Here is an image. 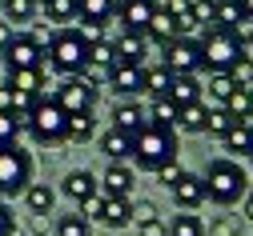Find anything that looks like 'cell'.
Masks as SVG:
<instances>
[{"label":"cell","instance_id":"obj_53","mask_svg":"<svg viewBox=\"0 0 253 236\" xmlns=\"http://www.w3.org/2000/svg\"><path fill=\"white\" fill-rule=\"evenodd\" d=\"M249 192H253V188H249Z\"/></svg>","mask_w":253,"mask_h":236},{"label":"cell","instance_id":"obj_48","mask_svg":"<svg viewBox=\"0 0 253 236\" xmlns=\"http://www.w3.org/2000/svg\"><path fill=\"white\" fill-rule=\"evenodd\" d=\"M12 100H16L12 84H0V112H12Z\"/></svg>","mask_w":253,"mask_h":236},{"label":"cell","instance_id":"obj_32","mask_svg":"<svg viewBox=\"0 0 253 236\" xmlns=\"http://www.w3.org/2000/svg\"><path fill=\"white\" fill-rule=\"evenodd\" d=\"M37 16V0H4V20L8 24H24Z\"/></svg>","mask_w":253,"mask_h":236},{"label":"cell","instance_id":"obj_27","mask_svg":"<svg viewBox=\"0 0 253 236\" xmlns=\"http://www.w3.org/2000/svg\"><path fill=\"white\" fill-rule=\"evenodd\" d=\"M149 124H157V128H177V104H173L169 96H157V100H153Z\"/></svg>","mask_w":253,"mask_h":236},{"label":"cell","instance_id":"obj_49","mask_svg":"<svg viewBox=\"0 0 253 236\" xmlns=\"http://www.w3.org/2000/svg\"><path fill=\"white\" fill-rule=\"evenodd\" d=\"M12 36H16V32H12V24H8V20H0V52L12 44Z\"/></svg>","mask_w":253,"mask_h":236},{"label":"cell","instance_id":"obj_19","mask_svg":"<svg viewBox=\"0 0 253 236\" xmlns=\"http://www.w3.org/2000/svg\"><path fill=\"white\" fill-rule=\"evenodd\" d=\"M101 152L113 164H121L125 156H133V136H129V132H121V128H109L105 136H101Z\"/></svg>","mask_w":253,"mask_h":236},{"label":"cell","instance_id":"obj_51","mask_svg":"<svg viewBox=\"0 0 253 236\" xmlns=\"http://www.w3.org/2000/svg\"><path fill=\"white\" fill-rule=\"evenodd\" d=\"M241 12H245V16L253 20V0H241Z\"/></svg>","mask_w":253,"mask_h":236},{"label":"cell","instance_id":"obj_52","mask_svg":"<svg viewBox=\"0 0 253 236\" xmlns=\"http://www.w3.org/2000/svg\"><path fill=\"white\" fill-rule=\"evenodd\" d=\"M0 4H4V0H0Z\"/></svg>","mask_w":253,"mask_h":236},{"label":"cell","instance_id":"obj_44","mask_svg":"<svg viewBox=\"0 0 253 236\" xmlns=\"http://www.w3.org/2000/svg\"><path fill=\"white\" fill-rule=\"evenodd\" d=\"M177 176H181V168H177V160H173V164H165V168H157V180H161V184H169V188L177 184Z\"/></svg>","mask_w":253,"mask_h":236},{"label":"cell","instance_id":"obj_46","mask_svg":"<svg viewBox=\"0 0 253 236\" xmlns=\"http://www.w3.org/2000/svg\"><path fill=\"white\" fill-rule=\"evenodd\" d=\"M133 220H157V208L149 200H141V204H133Z\"/></svg>","mask_w":253,"mask_h":236},{"label":"cell","instance_id":"obj_43","mask_svg":"<svg viewBox=\"0 0 253 236\" xmlns=\"http://www.w3.org/2000/svg\"><path fill=\"white\" fill-rule=\"evenodd\" d=\"M0 236H20L16 216H12V208H8V204H0Z\"/></svg>","mask_w":253,"mask_h":236},{"label":"cell","instance_id":"obj_11","mask_svg":"<svg viewBox=\"0 0 253 236\" xmlns=\"http://www.w3.org/2000/svg\"><path fill=\"white\" fill-rule=\"evenodd\" d=\"M109 88H113L117 96H137V92H145V64H113Z\"/></svg>","mask_w":253,"mask_h":236},{"label":"cell","instance_id":"obj_1","mask_svg":"<svg viewBox=\"0 0 253 236\" xmlns=\"http://www.w3.org/2000/svg\"><path fill=\"white\" fill-rule=\"evenodd\" d=\"M205 200H213V204H237V200L249 192V176H245V168L237 164V160H229V156H221V160H213L209 168H205Z\"/></svg>","mask_w":253,"mask_h":236},{"label":"cell","instance_id":"obj_36","mask_svg":"<svg viewBox=\"0 0 253 236\" xmlns=\"http://www.w3.org/2000/svg\"><path fill=\"white\" fill-rule=\"evenodd\" d=\"M169 236H205V224H201L197 216L181 212V216H173V224H169Z\"/></svg>","mask_w":253,"mask_h":236},{"label":"cell","instance_id":"obj_20","mask_svg":"<svg viewBox=\"0 0 253 236\" xmlns=\"http://www.w3.org/2000/svg\"><path fill=\"white\" fill-rule=\"evenodd\" d=\"M145 124H149V112H141V104H121V108L113 112V128L129 132V136H137Z\"/></svg>","mask_w":253,"mask_h":236},{"label":"cell","instance_id":"obj_35","mask_svg":"<svg viewBox=\"0 0 253 236\" xmlns=\"http://www.w3.org/2000/svg\"><path fill=\"white\" fill-rule=\"evenodd\" d=\"M233 124H241V120H233V116H229L225 108H221V104H217V108L205 116V132H209V136H225V132H229Z\"/></svg>","mask_w":253,"mask_h":236},{"label":"cell","instance_id":"obj_55","mask_svg":"<svg viewBox=\"0 0 253 236\" xmlns=\"http://www.w3.org/2000/svg\"><path fill=\"white\" fill-rule=\"evenodd\" d=\"M249 160H253V156H249Z\"/></svg>","mask_w":253,"mask_h":236},{"label":"cell","instance_id":"obj_18","mask_svg":"<svg viewBox=\"0 0 253 236\" xmlns=\"http://www.w3.org/2000/svg\"><path fill=\"white\" fill-rule=\"evenodd\" d=\"M92 192H101V184H97V176H92V172L77 168V172L65 176V196H69V200H77V204H81V200H88Z\"/></svg>","mask_w":253,"mask_h":236},{"label":"cell","instance_id":"obj_54","mask_svg":"<svg viewBox=\"0 0 253 236\" xmlns=\"http://www.w3.org/2000/svg\"><path fill=\"white\" fill-rule=\"evenodd\" d=\"M249 44H253V40H249Z\"/></svg>","mask_w":253,"mask_h":236},{"label":"cell","instance_id":"obj_22","mask_svg":"<svg viewBox=\"0 0 253 236\" xmlns=\"http://www.w3.org/2000/svg\"><path fill=\"white\" fill-rule=\"evenodd\" d=\"M8 84H12V92L41 96V88H44V68H20V72H8Z\"/></svg>","mask_w":253,"mask_h":236},{"label":"cell","instance_id":"obj_9","mask_svg":"<svg viewBox=\"0 0 253 236\" xmlns=\"http://www.w3.org/2000/svg\"><path fill=\"white\" fill-rule=\"evenodd\" d=\"M56 104L65 108L69 116H81V112H92V104H97V88L92 84H84L81 76H65L56 84Z\"/></svg>","mask_w":253,"mask_h":236},{"label":"cell","instance_id":"obj_50","mask_svg":"<svg viewBox=\"0 0 253 236\" xmlns=\"http://www.w3.org/2000/svg\"><path fill=\"white\" fill-rule=\"evenodd\" d=\"M245 216L253 220V192H245Z\"/></svg>","mask_w":253,"mask_h":236},{"label":"cell","instance_id":"obj_28","mask_svg":"<svg viewBox=\"0 0 253 236\" xmlns=\"http://www.w3.org/2000/svg\"><path fill=\"white\" fill-rule=\"evenodd\" d=\"M88 64H97V68H109V72H113V64H117V52H113V40H109V36H97V40H88Z\"/></svg>","mask_w":253,"mask_h":236},{"label":"cell","instance_id":"obj_47","mask_svg":"<svg viewBox=\"0 0 253 236\" xmlns=\"http://www.w3.org/2000/svg\"><path fill=\"white\" fill-rule=\"evenodd\" d=\"M209 236H237V224H233V220H217V224L209 228Z\"/></svg>","mask_w":253,"mask_h":236},{"label":"cell","instance_id":"obj_26","mask_svg":"<svg viewBox=\"0 0 253 236\" xmlns=\"http://www.w3.org/2000/svg\"><path fill=\"white\" fill-rule=\"evenodd\" d=\"M241 20H249L245 12H241V0H217V16H213V28H237Z\"/></svg>","mask_w":253,"mask_h":236},{"label":"cell","instance_id":"obj_31","mask_svg":"<svg viewBox=\"0 0 253 236\" xmlns=\"http://www.w3.org/2000/svg\"><path fill=\"white\" fill-rule=\"evenodd\" d=\"M44 16H48L52 24L77 20V0H44Z\"/></svg>","mask_w":253,"mask_h":236},{"label":"cell","instance_id":"obj_3","mask_svg":"<svg viewBox=\"0 0 253 236\" xmlns=\"http://www.w3.org/2000/svg\"><path fill=\"white\" fill-rule=\"evenodd\" d=\"M48 64L60 72V76H81L84 64H88V40L81 36L77 28H60L48 36V48H44Z\"/></svg>","mask_w":253,"mask_h":236},{"label":"cell","instance_id":"obj_33","mask_svg":"<svg viewBox=\"0 0 253 236\" xmlns=\"http://www.w3.org/2000/svg\"><path fill=\"white\" fill-rule=\"evenodd\" d=\"M56 236H92V224L81 212H69V216L56 220Z\"/></svg>","mask_w":253,"mask_h":236},{"label":"cell","instance_id":"obj_34","mask_svg":"<svg viewBox=\"0 0 253 236\" xmlns=\"http://www.w3.org/2000/svg\"><path fill=\"white\" fill-rule=\"evenodd\" d=\"M92 132H97V120L92 112H81V116H69V140H92Z\"/></svg>","mask_w":253,"mask_h":236},{"label":"cell","instance_id":"obj_39","mask_svg":"<svg viewBox=\"0 0 253 236\" xmlns=\"http://www.w3.org/2000/svg\"><path fill=\"white\" fill-rule=\"evenodd\" d=\"M77 212H81L88 224H92V220H101V216H105V192H92L88 200H81V208H77Z\"/></svg>","mask_w":253,"mask_h":236},{"label":"cell","instance_id":"obj_24","mask_svg":"<svg viewBox=\"0 0 253 236\" xmlns=\"http://www.w3.org/2000/svg\"><path fill=\"white\" fill-rule=\"evenodd\" d=\"M169 100H173L177 108H181V104H193V100H201V84H197V76H173Z\"/></svg>","mask_w":253,"mask_h":236},{"label":"cell","instance_id":"obj_6","mask_svg":"<svg viewBox=\"0 0 253 236\" xmlns=\"http://www.w3.org/2000/svg\"><path fill=\"white\" fill-rule=\"evenodd\" d=\"M33 184V156L20 144H0V196H16Z\"/></svg>","mask_w":253,"mask_h":236},{"label":"cell","instance_id":"obj_23","mask_svg":"<svg viewBox=\"0 0 253 236\" xmlns=\"http://www.w3.org/2000/svg\"><path fill=\"white\" fill-rule=\"evenodd\" d=\"M205 116H209V108L201 104V100L181 104V108H177V128H181V132H205Z\"/></svg>","mask_w":253,"mask_h":236},{"label":"cell","instance_id":"obj_21","mask_svg":"<svg viewBox=\"0 0 253 236\" xmlns=\"http://www.w3.org/2000/svg\"><path fill=\"white\" fill-rule=\"evenodd\" d=\"M225 152H237V156H253V124L249 120H241V124H233L225 136Z\"/></svg>","mask_w":253,"mask_h":236},{"label":"cell","instance_id":"obj_37","mask_svg":"<svg viewBox=\"0 0 253 236\" xmlns=\"http://www.w3.org/2000/svg\"><path fill=\"white\" fill-rule=\"evenodd\" d=\"M233 88H237V84H233V76H229V72H213V76H209V88H205V92H209V96L217 100V104H225Z\"/></svg>","mask_w":253,"mask_h":236},{"label":"cell","instance_id":"obj_17","mask_svg":"<svg viewBox=\"0 0 253 236\" xmlns=\"http://www.w3.org/2000/svg\"><path fill=\"white\" fill-rule=\"evenodd\" d=\"M101 224L109 228H129L133 224V200L129 196H105V216Z\"/></svg>","mask_w":253,"mask_h":236},{"label":"cell","instance_id":"obj_40","mask_svg":"<svg viewBox=\"0 0 253 236\" xmlns=\"http://www.w3.org/2000/svg\"><path fill=\"white\" fill-rule=\"evenodd\" d=\"M229 76H233L237 88H253V56H241V60L233 64V72H229Z\"/></svg>","mask_w":253,"mask_h":236},{"label":"cell","instance_id":"obj_41","mask_svg":"<svg viewBox=\"0 0 253 236\" xmlns=\"http://www.w3.org/2000/svg\"><path fill=\"white\" fill-rule=\"evenodd\" d=\"M217 16V0H193V20L197 24H213Z\"/></svg>","mask_w":253,"mask_h":236},{"label":"cell","instance_id":"obj_15","mask_svg":"<svg viewBox=\"0 0 253 236\" xmlns=\"http://www.w3.org/2000/svg\"><path fill=\"white\" fill-rule=\"evenodd\" d=\"M149 40H145V32H121V36L113 40V52H117V64H141Z\"/></svg>","mask_w":253,"mask_h":236},{"label":"cell","instance_id":"obj_10","mask_svg":"<svg viewBox=\"0 0 253 236\" xmlns=\"http://www.w3.org/2000/svg\"><path fill=\"white\" fill-rule=\"evenodd\" d=\"M153 12H157V0H121L117 4V20L125 24V32H145Z\"/></svg>","mask_w":253,"mask_h":236},{"label":"cell","instance_id":"obj_29","mask_svg":"<svg viewBox=\"0 0 253 236\" xmlns=\"http://www.w3.org/2000/svg\"><path fill=\"white\" fill-rule=\"evenodd\" d=\"M169 88H173V72L165 68V64L145 68V92H153V96H169Z\"/></svg>","mask_w":253,"mask_h":236},{"label":"cell","instance_id":"obj_14","mask_svg":"<svg viewBox=\"0 0 253 236\" xmlns=\"http://www.w3.org/2000/svg\"><path fill=\"white\" fill-rule=\"evenodd\" d=\"M77 16L101 36V24H109V16H117V4L113 0H77Z\"/></svg>","mask_w":253,"mask_h":236},{"label":"cell","instance_id":"obj_12","mask_svg":"<svg viewBox=\"0 0 253 236\" xmlns=\"http://www.w3.org/2000/svg\"><path fill=\"white\" fill-rule=\"evenodd\" d=\"M169 192H173V200H177L185 212H193L197 204H205V180H201L197 172H181Z\"/></svg>","mask_w":253,"mask_h":236},{"label":"cell","instance_id":"obj_45","mask_svg":"<svg viewBox=\"0 0 253 236\" xmlns=\"http://www.w3.org/2000/svg\"><path fill=\"white\" fill-rule=\"evenodd\" d=\"M141 236H169V224H161V220H141Z\"/></svg>","mask_w":253,"mask_h":236},{"label":"cell","instance_id":"obj_38","mask_svg":"<svg viewBox=\"0 0 253 236\" xmlns=\"http://www.w3.org/2000/svg\"><path fill=\"white\" fill-rule=\"evenodd\" d=\"M20 116L16 112H0V144H16V136H20Z\"/></svg>","mask_w":253,"mask_h":236},{"label":"cell","instance_id":"obj_8","mask_svg":"<svg viewBox=\"0 0 253 236\" xmlns=\"http://www.w3.org/2000/svg\"><path fill=\"white\" fill-rule=\"evenodd\" d=\"M4 64L8 72H20V68H44V44L37 32H16L12 44L4 48Z\"/></svg>","mask_w":253,"mask_h":236},{"label":"cell","instance_id":"obj_25","mask_svg":"<svg viewBox=\"0 0 253 236\" xmlns=\"http://www.w3.org/2000/svg\"><path fill=\"white\" fill-rule=\"evenodd\" d=\"M221 108H225L233 120H249V116H253V88H233L229 100H225Z\"/></svg>","mask_w":253,"mask_h":236},{"label":"cell","instance_id":"obj_30","mask_svg":"<svg viewBox=\"0 0 253 236\" xmlns=\"http://www.w3.org/2000/svg\"><path fill=\"white\" fill-rule=\"evenodd\" d=\"M24 200H28V208H33L37 216H44V212L52 208V200H56V196H52L48 184H28V188H24Z\"/></svg>","mask_w":253,"mask_h":236},{"label":"cell","instance_id":"obj_2","mask_svg":"<svg viewBox=\"0 0 253 236\" xmlns=\"http://www.w3.org/2000/svg\"><path fill=\"white\" fill-rule=\"evenodd\" d=\"M133 160L145 168V172H157L177 160V136L173 128H157V124H145L137 136H133Z\"/></svg>","mask_w":253,"mask_h":236},{"label":"cell","instance_id":"obj_7","mask_svg":"<svg viewBox=\"0 0 253 236\" xmlns=\"http://www.w3.org/2000/svg\"><path fill=\"white\" fill-rule=\"evenodd\" d=\"M161 64L173 72V76H197L201 72V40H193V36H177L173 44H165L161 48Z\"/></svg>","mask_w":253,"mask_h":236},{"label":"cell","instance_id":"obj_4","mask_svg":"<svg viewBox=\"0 0 253 236\" xmlns=\"http://www.w3.org/2000/svg\"><path fill=\"white\" fill-rule=\"evenodd\" d=\"M245 56V44L237 40V32L229 28H209L205 40H201V68L213 72H233V64Z\"/></svg>","mask_w":253,"mask_h":236},{"label":"cell","instance_id":"obj_16","mask_svg":"<svg viewBox=\"0 0 253 236\" xmlns=\"http://www.w3.org/2000/svg\"><path fill=\"white\" fill-rule=\"evenodd\" d=\"M133 168H125V164H109L105 168V176H101V192L105 196H133Z\"/></svg>","mask_w":253,"mask_h":236},{"label":"cell","instance_id":"obj_5","mask_svg":"<svg viewBox=\"0 0 253 236\" xmlns=\"http://www.w3.org/2000/svg\"><path fill=\"white\" fill-rule=\"evenodd\" d=\"M24 128L33 132L41 144H60V140H69V112L60 108L56 100L41 96L33 104V112L24 116Z\"/></svg>","mask_w":253,"mask_h":236},{"label":"cell","instance_id":"obj_13","mask_svg":"<svg viewBox=\"0 0 253 236\" xmlns=\"http://www.w3.org/2000/svg\"><path fill=\"white\" fill-rule=\"evenodd\" d=\"M181 36V28H177V20H173V12H165V8H157L153 12V20H149V28H145V40H153V44H173Z\"/></svg>","mask_w":253,"mask_h":236},{"label":"cell","instance_id":"obj_42","mask_svg":"<svg viewBox=\"0 0 253 236\" xmlns=\"http://www.w3.org/2000/svg\"><path fill=\"white\" fill-rule=\"evenodd\" d=\"M81 80H84V84H92V88H101V84H109V68H97V64H84Z\"/></svg>","mask_w":253,"mask_h":236}]
</instances>
